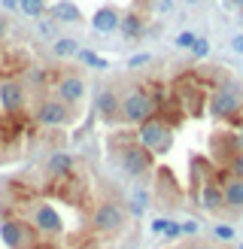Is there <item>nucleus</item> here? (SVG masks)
Instances as JSON below:
<instances>
[{
    "label": "nucleus",
    "mask_w": 243,
    "mask_h": 249,
    "mask_svg": "<svg viewBox=\"0 0 243 249\" xmlns=\"http://www.w3.org/2000/svg\"><path fill=\"white\" fill-rule=\"evenodd\" d=\"M137 140L140 146L146 149L149 155H158V152H167L170 143H174V131L164 119H146L137 131Z\"/></svg>",
    "instance_id": "obj_1"
},
{
    "label": "nucleus",
    "mask_w": 243,
    "mask_h": 249,
    "mask_svg": "<svg viewBox=\"0 0 243 249\" xmlns=\"http://www.w3.org/2000/svg\"><path fill=\"white\" fill-rule=\"evenodd\" d=\"M237 113H240V91H237V85L234 82L219 85V89L213 91V97H210V116H216V119H234Z\"/></svg>",
    "instance_id": "obj_2"
},
{
    "label": "nucleus",
    "mask_w": 243,
    "mask_h": 249,
    "mask_svg": "<svg viewBox=\"0 0 243 249\" xmlns=\"http://www.w3.org/2000/svg\"><path fill=\"white\" fill-rule=\"evenodd\" d=\"M152 113H155V104L146 91H128L125 101H122V119L128 122L143 124L146 119H152Z\"/></svg>",
    "instance_id": "obj_3"
},
{
    "label": "nucleus",
    "mask_w": 243,
    "mask_h": 249,
    "mask_svg": "<svg viewBox=\"0 0 243 249\" xmlns=\"http://www.w3.org/2000/svg\"><path fill=\"white\" fill-rule=\"evenodd\" d=\"M122 222H125V213H122V207L113 204V201H104V204H97L91 225H94L97 234H113V231L122 228Z\"/></svg>",
    "instance_id": "obj_4"
},
{
    "label": "nucleus",
    "mask_w": 243,
    "mask_h": 249,
    "mask_svg": "<svg viewBox=\"0 0 243 249\" xmlns=\"http://www.w3.org/2000/svg\"><path fill=\"white\" fill-rule=\"evenodd\" d=\"M119 161H122V170L131 173V177H143V173L152 167V155L146 152L143 146H137V143H131V146L122 149V158Z\"/></svg>",
    "instance_id": "obj_5"
},
{
    "label": "nucleus",
    "mask_w": 243,
    "mask_h": 249,
    "mask_svg": "<svg viewBox=\"0 0 243 249\" xmlns=\"http://www.w3.org/2000/svg\"><path fill=\"white\" fill-rule=\"evenodd\" d=\"M34 228L40 231V234L55 237V234L64 231V219H61V213H58L52 204H36L34 207Z\"/></svg>",
    "instance_id": "obj_6"
},
{
    "label": "nucleus",
    "mask_w": 243,
    "mask_h": 249,
    "mask_svg": "<svg viewBox=\"0 0 243 249\" xmlns=\"http://www.w3.org/2000/svg\"><path fill=\"white\" fill-rule=\"evenodd\" d=\"M31 228L24 225V222H18V219H6L3 225H0V240H3L9 249H24L28 246V240H31Z\"/></svg>",
    "instance_id": "obj_7"
},
{
    "label": "nucleus",
    "mask_w": 243,
    "mask_h": 249,
    "mask_svg": "<svg viewBox=\"0 0 243 249\" xmlns=\"http://www.w3.org/2000/svg\"><path fill=\"white\" fill-rule=\"evenodd\" d=\"M0 107H3L6 116H16L18 109L24 107V85L16 79L0 82Z\"/></svg>",
    "instance_id": "obj_8"
},
{
    "label": "nucleus",
    "mask_w": 243,
    "mask_h": 249,
    "mask_svg": "<svg viewBox=\"0 0 243 249\" xmlns=\"http://www.w3.org/2000/svg\"><path fill=\"white\" fill-rule=\"evenodd\" d=\"M67 119H70V109H67V104H61V101H43L40 107H36V122H40V124L55 128V124H64Z\"/></svg>",
    "instance_id": "obj_9"
},
{
    "label": "nucleus",
    "mask_w": 243,
    "mask_h": 249,
    "mask_svg": "<svg viewBox=\"0 0 243 249\" xmlns=\"http://www.w3.org/2000/svg\"><path fill=\"white\" fill-rule=\"evenodd\" d=\"M198 204H201V210H207V213H219V210L225 207L222 185H219V182H204V189L198 195Z\"/></svg>",
    "instance_id": "obj_10"
},
{
    "label": "nucleus",
    "mask_w": 243,
    "mask_h": 249,
    "mask_svg": "<svg viewBox=\"0 0 243 249\" xmlns=\"http://www.w3.org/2000/svg\"><path fill=\"white\" fill-rule=\"evenodd\" d=\"M119 24H122V16H119L116 6H101V9L91 16V28L101 31V34H113V31H119Z\"/></svg>",
    "instance_id": "obj_11"
},
{
    "label": "nucleus",
    "mask_w": 243,
    "mask_h": 249,
    "mask_svg": "<svg viewBox=\"0 0 243 249\" xmlns=\"http://www.w3.org/2000/svg\"><path fill=\"white\" fill-rule=\"evenodd\" d=\"M82 94H85V82L79 76H64L58 82V101L61 104H76V101H82Z\"/></svg>",
    "instance_id": "obj_12"
},
{
    "label": "nucleus",
    "mask_w": 243,
    "mask_h": 249,
    "mask_svg": "<svg viewBox=\"0 0 243 249\" xmlns=\"http://www.w3.org/2000/svg\"><path fill=\"white\" fill-rule=\"evenodd\" d=\"M94 109L101 113L106 122H113L119 113H122V101H119V94L113 91V89H104L101 94H97V104H94Z\"/></svg>",
    "instance_id": "obj_13"
},
{
    "label": "nucleus",
    "mask_w": 243,
    "mask_h": 249,
    "mask_svg": "<svg viewBox=\"0 0 243 249\" xmlns=\"http://www.w3.org/2000/svg\"><path fill=\"white\" fill-rule=\"evenodd\" d=\"M52 12V18L55 21H67V24H76V21H82V16H79V6L76 3H70V0H58V3L49 9Z\"/></svg>",
    "instance_id": "obj_14"
},
{
    "label": "nucleus",
    "mask_w": 243,
    "mask_h": 249,
    "mask_svg": "<svg viewBox=\"0 0 243 249\" xmlns=\"http://www.w3.org/2000/svg\"><path fill=\"white\" fill-rule=\"evenodd\" d=\"M222 195H225V207L240 210V207H243V179H234V177H231V179L222 185Z\"/></svg>",
    "instance_id": "obj_15"
},
{
    "label": "nucleus",
    "mask_w": 243,
    "mask_h": 249,
    "mask_svg": "<svg viewBox=\"0 0 243 249\" xmlns=\"http://www.w3.org/2000/svg\"><path fill=\"white\" fill-rule=\"evenodd\" d=\"M70 170H73V158L67 152H55L49 158V173H52V177H67Z\"/></svg>",
    "instance_id": "obj_16"
},
{
    "label": "nucleus",
    "mask_w": 243,
    "mask_h": 249,
    "mask_svg": "<svg viewBox=\"0 0 243 249\" xmlns=\"http://www.w3.org/2000/svg\"><path fill=\"white\" fill-rule=\"evenodd\" d=\"M119 31L125 34V40H137V36L143 34V21L137 18V12H131V16H125V18H122Z\"/></svg>",
    "instance_id": "obj_17"
},
{
    "label": "nucleus",
    "mask_w": 243,
    "mask_h": 249,
    "mask_svg": "<svg viewBox=\"0 0 243 249\" xmlns=\"http://www.w3.org/2000/svg\"><path fill=\"white\" fill-rule=\"evenodd\" d=\"M18 9H21V16H28V18H43L49 12L46 0H18Z\"/></svg>",
    "instance_id": "obj_18"
},
{
    "label": "nucleus",
    "mask_w": 243,
    "mask_h": 249,
    "mask_svg": "<svg viewBox=\"0 0 243 249\" xmlns=\"http://www.w3.org/2000/svg\"><path fill=\"white\" fill-rule=\"evenodd\" d=\"M85 67H91V70H106L109 67V61L104 58V55H97V52H91V49H79V55H76Z\"/></svg>",
    "instance_id": "obj_19"
},
{
    "label": "nucleus",
    "mask_w": 243,
    "mask_h": 249,
    "mask_svg": "<svg viewBox=\"0 0 243 249\" xmlns=\"http://www.w3.org/2000/svg\"><path fill=\"white\" fill-rule=\"evenodd\" d=\"M55 55L58 58H70V55H79V46H76V40L73 36H61V40H55Z\"/></svg>",
    "instance_id": "obj_20"
},
{
    "label": "nucleus",
    "mask_w": 243,
    "mask_h": 249,
    "mask_svg": "<svg viewBox=\"0 0 243 249\" xmlns=\"http://www.w3.org/2000/svg\"><path fill=\"white\" fill-rule=\"evenodd\" d=\"M146 204H149L146 192H134V197H131V213H134V216H143V213H146Z\"/></svg>",
    "instance_id": "obj_21"
},
{
    "label": "nucleus",
    "mask_w": 243,
    "mask_h": 249,
    "mask_svg": "<svg viewBox=\"0 0 243 249\" xmlns=\"http://www.w3.org/2000/svg\"><path fill=\"white\" fill-rule=\"evenodd\" d=\"M191 55L198 58V61H201V58H207V55H210V40H207V36H198V43L191 46Z\"/></svg>",
    "instance_id": "obj_22"
},
{
    "label": "nucleus",
    "mask_w": 243,
    "mask_h": 249,
    "mask_svg": "<svg viewBox=\"0 0 243 249\" xmlns=\"http://www.w3.org/2000/svg\"><path fill=\"white\" fill-rule=\"evenodd\" d=\"M179 49H191L194 43H198V34H194V31H182L179 36H176V40H174Z\"/></svg>",
    "instance_id": "obj_23"
},
{
    "label": "nucleus",
    "mask_w": 243,
    "mask_h": 249,
    "mask_svg": "<svg viewBox=\"0 0 243 249\" xmlns=\"http://www.w3.org/2000/svg\"><path fill=\"white\" fill-rule=\"evenodd\" d=\"M149 61H152L149 52H137V55H131V58H128V67H131V70H137V67H146Z\"/></svg>",
    "instance_id": "obj_24"
},
{
    "label": "nucleus",
    "mask_w": 243,
    "mask_h": 249,
    "mask_svg": "<svg viewBox=\"0 0 243 249\" xmlns=\"http://www.w3.org/2000/svg\"><path fill=\"white\" fill-rule=\"evenodd\" d=\"M228 167H231V177H234V179H243V152H237L234 158H231Z\"/></svg>",
    "instance_id": "obj_25"
},
{
    "label": "nucleus",
    "mask_w": 243,
    "mask_h": 249,
    "mask_svg": "<svg viewBox=\"0 0 243 249\" xmlns=\"http://www.w3.org/2000/svg\"><path fill=\"white\" fill-rule=\"evenodd\" d=\"M213 234H216L219 240H234V228H231V225H216Z\"/></svg>",
    "instance_id": "obj_26"
},
{
    "label": "nucleus",
    "mask_w": 243,
    "mask_h": 249,
    "mask_svg": "<svg viewBox=\"0 0 243 249\" xmlns=\"http://www.w3.org/2000/svg\"><path fill=\"white\" fill-rule=\"evenodd\" d=\"M164 237H167V240H176V237H182V225H179V222H170V225H167V231H164Z\"/></svg>",
    "instance_id": "obj_27"
},
{
    "label": "nucleus",
    "mask_w": 243,
    "mask_h": 249,
    "mask_svg": "<svg viewBox=\"0 0 243 249\" xmlns=\"http://www.w3.org/2000/svg\"><path fill=\"white\" fill-rule=\"evenodd\" d=\"M167 225H170V219H164V216L152 219V231H155V234H164V231H167Z\"/></svg>",
    "instance_id": "obj_28"
},
{
    "label": "nucleus",
    "mask_w": 243,
    "mask_h": 249,
    "mask_svg": "<svg viewBox=\"0 0 243 249\" xmlns=\"http://www.w3.org/2000/svg\"><path fill=\"white\" fill-rule=\"evenodd\" d=\"M231 49H234L237 55H243V34H237V36H231Z\"/></svg>",
    "instance_id": "obj_29"
},
{
    "label": "nucleus",
    "mask_w": 243,
    "mask_h": 249,
    "mask_svg": "<svg viewBox=\"0 0 243 249\" xmlns=\"http://www.w3.org/2000/svg\"><path fill=\"white\" fill-rule=\"evenodd\" d=\"M179 225H182V234H194V231H198V222H194V219H189V222H179Z\"/></svg>",
    "instance_id": "obj_30"
},
{
    "label": "nucleus",
    "mask_w": 243,
    "mask_h": 249,
    "mask_svg": "<svg viewBox=\"0 0 243 249\" xmlns=\"http://www.w3.org/2000/svg\"><path fill=\"white\" fill-rule=\"evenodd\" d=\"M234 146H237V152H243V131L234 137Z\"/></svg>",
    "instance_id": "obj_31"
},
{
    "label": "nucleus",
    "mask_w": 243,
    "mask_h": 249,
    "mask_svg": "<svg viewBox=\"0 0 243 249\" xmlns=\"http://www.w3.org/2000/svg\"><path fill=\"white\" fill-rule=\"evenodd\" d=\"M18 6V0H3V9H16Z\"/></svg>",
    "instance_id": "obj_32"
},
{
    "label": "nucleus",
    "mask_w": 243,
    "mask_h": 249,
    "mask_svg": "<svg viewBox=\"0 0 243 249\" xmlns=\"http://www.w3.org/2000/svg\"><path fill=\"white\" fill-rule=\"evenodd\" d=\"M3 34H6V21H3V18H0V36H3Z\"/></svg>",
    "instance_id": "obj_33"
},
{
    "label": "nucleus",
    "mask_w": 243,
    "mask_h": 249,
    "mask_svg": "<svg viewBox=\"0 0 243 249\" xmlns=\"http://www.w3.org/2000/svg\"><path fill=\"white\" fill-rule=\"evenodd\" d=\"M231 3H234V6H240V9H243V0H231Z\"/></svg>",
    "instance_id": "obj_34"
},
{
    "label": "nucleus",
    "mask_w": 243,
    "mask_h": 249,
    "mask_svg": "<svg viewBox=\"0 0 243 249\" xmlns=\"http://www.w3.org/2000/svg\"><path fill=\"white\" fill-rule=\"evenodd\" d=\"M189 249H210V246H189Z\"/></svg>",
    "instance_id": "obj_35"
},
{
    "label": "nucleus",
    "mask_w": 243,
    "mask_h": 249,
    "mask_svg": "<svg viewBox=\"0 0 243 249\" xmlns=\"http://www.w3.org/2000/svg\"><path fill=\"white\" fill-rule=\"evenodd\" d=\"M186 3H198V0H186Z\"/></svg>",
    "instance_id": "obj_36"
},
{
    "label": "nucleus",
    "mask_w": 243,
    "mask_h": 249,
    "mask_svg": "<svg viewBox=\"0 0 243 249\" xmlns=\"http://www.w3.org/2000/svg\"><path fill=\"white\" fill-rule=\"evenodd\" d=\"M240 21H243V12H240Z\"/></svg>",
    "instance_id": "obj_37"
},
{
    "label": "nucleus",
    "mask_w": 243,
    "mask_h": 249,
    "mask_svg": "<svg viewBox=\"0 0 243 249\" xmlns=\"http://www.w3.org/2000/svg\"><path fill=\"white\" fill-rule=\"evenodd\" d=\"M240 249H243V246H240Z\"/></svg>",
    "instance_id": "obj_38"
}]
</instances>
